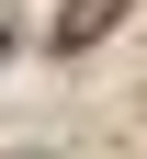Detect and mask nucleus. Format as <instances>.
<instances>
[{"mask_svg":"<svg viewBox=\"0 0 147 159\" xmlns=\"http://www.w3.org/2000/svg\"><path fill=\"white\" fill-rule=\"evenodd\" d=\"M102 23H113V0H68V23H57V46H91Z\"/></svg>","mask_w":147,"mask_h":159,"instance_id":"obj_1","label":"nucleus"}]
</instances>
